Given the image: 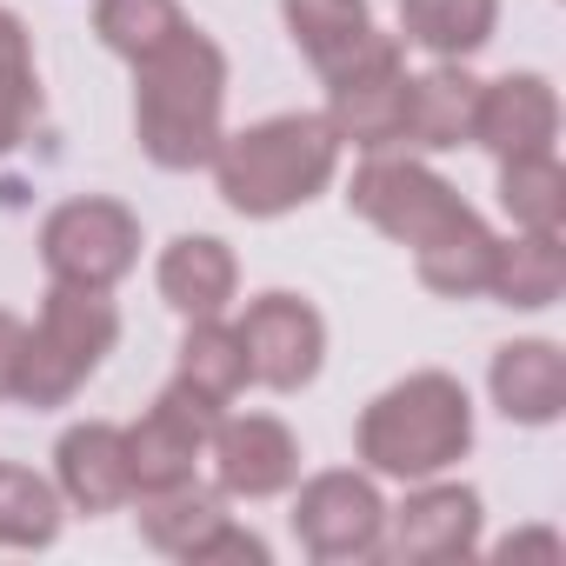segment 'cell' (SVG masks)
<instances>
[{
	"label": "cell",
	"instance_id": "6da1fadb",
	"mask_svg": "<svg viewBox=\"0 0 566 566\" xmlns=\"http://www.w3.org/2000/svg\"><path fill=\"white\" fill-rule=\"evenodd\" d=\"M213 114H220V54L193 34H174L160 54H147L140 87V140L167 167H193L213 154Z\"/></svg>",
	"mask_w": 566,
	"mask_h": 566
},
{
	"label": "cell",
	"instance_id": "7a4b0ae2",
	"mask_svg": "<svg viewBox=\"0 0 566 566\" xmlns=\"http://www.w3.org/2000/svg\"><path fill=\"white\" fill-rule=\"evenodd\" d=\"M334 167V134L321 120H273L220 154V187L240 213H280L307 200Z\"/></svg>",
	"mask_w": 566,
	"mask_h": 566
},
{
	"label": "cell",
	"instance_id": "3957f363",
	"mask_svg": "<svg viewBox=\"0 0 566 566\" xmlns=\"http://www.w3.org/2000/svg\"><path fill=\"white\" fill-rule=\"evenodd\" d=\"M360 447L387 473H433V467H447L467 447V400H460V387L433 380V374L407 380L400 394H387L367 413Z\"/></svg>",
	"mask_w": 566,
	"mask_h": 566
},
{
	"label": "cell",
	"instance_id": "277c9868",
	"mask_svg": "<svg viewBox=\"0 0 566 566\" xmlns=\"http://www.w3.org/2000/svg\"><path fill=\"white\" fill-rule=\"evenodd\" d=\"M107 340H114V307L94 301V287H67V294L48 301L41 334L21 340V374H14V387H21L28 400H61V394H74V380L107 354Z\"/></svg>",
	"mask_w": 566,
	"mask_h": 566
},
{
	"label": "cell",
	"instance_id": "5b68a950",
	"mask_svg": "<svg viewBox=\"0 0 566 566\" xmlns=\"http://www.w3.org/2000/svg\"><path fill=\"white\" fill-rule=\"evenodd\" d=\"M354 200H360L380 227L407 233L420 253L473 227V213H467L440 180H427V174H413V167H367V174H360V187H354Z\"/></svg>",
	"mask_w": 566,
	"mask_h": 566
},
{
	"label": "cell",
	"instance_id": "8992f818",
	"mask_svg": "<svg viewBox=\"0 0 566 566\" xmlns=\"http://www.w3.org/2000/svg\"><path fill=\"white\" fill-rule=\"evenodd\" d=\"M48 260L74 287H107L134 260V220L107 200H74L48 220Z\"/></svg>",
	"mask_w": 566,
	"mask_h": 566
},
{
	"label": "cell",
	"instance_id": "52a82bcc",
	"mask_svg": "<svg viewBox=\"0 0 566 566\" xmlns=\"http://www.w3.org/2000/svg\"><path fill=\"white\" fill-rule=\"evenodd\" d=\"M240 354H247V367H253L260 380H273V387H301V380L314 374V360H321V321H314L301 301L273 294V301H260V307L247 314Z\"/></svg>",
	"mask_w": 566,
	"mask_h": 566
},
{
	"label": "cell",
	"instance_id": "ba28073f",
	"mask_svg": "<svg viewBox=\"0 0 566 566\" xmlns=\"http://www.w3.org/2000/svg\"><path fill=\"white\" fill-rule=\"evenodd\" d=\"M301 539L321 553V559H347V553H367L374 533H380V500L354 480V473H327L307 486L301 513H294Z\"/></svg>",
	"mask_w": 566,
	"mask_h": 566
},
{
	"label": "cell",
	"instance_id": "9c48e42d",
	"mask_svg": "<svg viewBox=\"0 0 566 566\" xmlns=\"http://www.w3.org/2000/svg\"><path fill=\"white\" fill-rule=\"evenodd\" d=\"M207 413H213V407H200L187 387H174V394L154 407V420L127 440L134 480H140V486H180L187 467H193V447H200V433H207Z\"/></svg>",
	"mask_w": 566,
	"mask_h": 566
},
{
	"label": "cell",
	"instance_id": "30bf717a",
	"mask_svg": "<svg viewBox=\"0 0 566 566\" xmlns=\"http://www.w3.org/2000/svg\"><path fill=\"white\" fill-rule=\"evenodd\" d=\"M61 480H67V493L81 500V506H114V500H127V486H134V467H127V440L114 433V427H81V433H67L61 440Z\"/></svg>",
	"mask_w": 566,
	"mask_h": 566
},
{
	"label": "cell",
	"instance_id": "8fae6325",
	"mask_svg": "<svg viewBox=\"0 0 566 566\" xmlns=\"http://www.w3.org/2000/svg\"><path fill=\"white\" fill-rule=\"evenodd\" d=\"M294 473V440L273 420H233L220 433V480L233 493H273Z\"/></svg>",
	"mask_w": 566,
	"mask_h": 566
},
{
	"label": "cell",
	"instance_id": "7c38bea8",
	"mask_svg": "<svg viewBox=\"0 0 566 566\" xmlns=\"http://www.w3.org/2000/svg\"><path fill=\"white\" fill-rule=\"evenodd\" d=\"M473 81H453V74H433V81H413L400 87V127L427 147H453L467 127H473Z\"/></svg>",
	"mask_w": 566,
	"mask_h": 566
},
{
	"label": "cell",
	"instance_id": "4fadbf2b",
	"mask_svg": "<svg viewBox=\"0 0 566 566\" xmlns=\"http://www.w3.org/2000/svg\"><path fill=\"white\" fill-rule=\"evenodd\" d=\"M473 120H480V134H486L493 147L533 154V147L553 134V101H546L539 81H506V87H493V94L473 107Z\"/></svg>",
	"mask_w": 566,
	"mask_h": 566
},
{
	"label": "cell",
	"instance_id": "5bb4252c",
	"mask_svg": "<svg viewBox=\"0 0 566 566\" xmlns=\"http://www.w3.org/2000/svg\"><path fill=\"white\" fill-rule=\"evenodd\" d=\"M493 394L506 413L520 420H546L559 413V394H566V367L553 347H506V360L493 367Z\"/></svg>",
	"mask_w": 566,
	"mask_h": 566
},
{
	"label": "cell",
	"instance_id": "9a60e30c",
	"mask_svg": "<svg viewBox=\"0 0 566 566\" xmlns=\"http://www.w3.org/2000/svg\"><path fill=\"white\" fill-rule=\"evenodd\" d=\"M160 287H167L174 307L213 314L233 287V260L220 253V240H174V253L160 260Z\"/></svg>",
	"mask_w": 566,
	"mask_h": 566
},
{
	"label": "cell",
	"instance_id": "2e32d148",
	"mask_svg": "<svg viewBox=\"0 0 566 566\" xmlns=\"http://www.w3.org/2000/svg\"><path fill=\"white\" fill-rule=\"evenodd\" d=\"M473 539V493H427L400 513V553L407 559H447Z\"/></svg>",
	"mask_w": 566,
	"mask_h": 566
},
{
	"label": "cell",
	"instance_id": "e0dca14e",
	"mask_svg": "<svg viewBox=\"0 0 566 566\" xmlns=\"http://www.w3.org/2000/svg\"><path fill=\"white\" fill-rule=\"evenodd\" d=\"M287 21H294V34L307 41V54L321 67L347 61L367 41V8L360 0H287Z\"/></svg>",
	"mask_w": 566,
	"mask_h": 566
},
{
	"label": "cell",
	"instance_id": "ac0fdd59",
	"mask_svg": "<svg viewBox=\"0 0 566 566\" xmlns=\"http://www.w3.org/2000/svg\"><path fill=\"white\" fill-rule=\"evenodd\" d=\"M400 14L413 28V41L453 54V48H473L486 41V21H493V0H400Z\"/></svg>",
	"mask_w": 566,
	"mask_h": 566
},
{
	"label": "cell",
	"instance_id": "d6986e66",
	"mask_svg": "<svg viewBox=\"0 0 566 566\" xmlns=\"http://www.w3.org/2000/svg\"><path fill=\"white\" fill-rule=\"evenodd\" d=\"M247 380V354H240V340L233 334H220V327H200L193 340H187V394L200 400V407H220V400H233V387Z\"/></svg>",
	"mask_w": 566,
	"mask_h": 566
},
{
	"label": "cell",
	"instance_id": "ffe728a7",
	"mask_svg": "<svg viewBox=\"0 0 566 566\" xmlns=\"http://www.w3.org/2000/svg\"><path fill=\"white\" fill-rule=\"evenodd\" d=\"M101 34L120 48V54H160L174 34H187L180 28V14H174V0H101Z\"/></svg>",
	"mask_w": 566,
	"mask_h": 566
},
{
	"label": "cell",
	"instance_id": "44dd1931",
	"mask_svg": "<svg viewBox=\"0 0 566 566\" xmlns=\"http://www.w3.org/2000/svg\"><path fill=\"white\" fill-rule=\"evenodd\" d=\"M340 127L354 140H387L400 127V81L394 74H367V81H340Z\"/></svg>",
	"mask_w": 566,
	"mask_h": 566
},
{
	"label": "cell",
	"instance_id": "7402d4cb",
	"mask_svg": "<svg viewBox=\"0 0 566 566\" xmlns=\"http://www.w3.org/2000/svg\"><path fill=\"white\" fill-rule=\"evenodd\" d=\"M54 533V493L34 480V473H8L0 467V539H48Z\"/></svg>",
	"mask_w": 566,
	"mask_h": 566
},
{
	"label": "cell",
	"instance_id": "603a6c76",
	"mask_svg": "<svg viewBox=\"0 0 566 566\" xmlns=\"http://www.w3.org/2000/svg\"><path fill=\"white\" fill-rule=\"evenodd\" d=\"M213 526H220V506L200 500V493H187V486H167V500L147 506V533H154L160 546H174V553H193Z\"/></svg>",
	"mask_w": 566,
	"mask_h": 566
},
{
	"label": "cell",
	"instance_id": "cb8c5ba5",
	"mask_svg": "<svg viewBox=\"0 0 566 566\" xmlns=\"http://www.w3.org/2000/svg\"><path fill=\"white\" fill-rule=\"evenodd\" d=\"M553 287H559V253H553L546 240H526V247H513V253L500 260V294H506V301L546 307Z\"/></svg>",
	"mask_w": 566,
	"mask_h": 566
},
{
	"label": "cell",
	"instance_id": "d4e9b609",
	"mask_svg": "<svg viewBox=\"0 0 566 566\" xmlns=\"http://www.w3.org/2000/svg\"><path fill=\"white\" fill-rule=\"evenodd\" d=\"M553 187H559L553 160H513V174H506V207H513V213H526L533 227H553V213H559Z\"/></svg>",
	"mask_w": 566,
	"mask_h": 566
},
{
	"label": "cell",
	"instance_id": "484cf974",
	"mask_svg": "<svg viewBox=\"0 0 566 566\" xmlns=\"http://www.w3.org/2000/svg\"><path fill=\"white\" fill-rule=\"evenodd\" d=\"M14 374H21V327L0 314V394L14 387Z\"/></svg>",
	"mask_w": 566,
	"mask_h": 566
}]
</instances>
